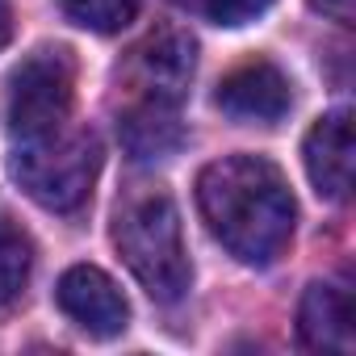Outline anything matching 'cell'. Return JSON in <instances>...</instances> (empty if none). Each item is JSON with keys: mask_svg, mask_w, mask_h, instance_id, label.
I'll list each match as a JSON object with an SVG mask.
<instances>
[{"mask_svg": "<svg viewBox=\"0 0 356 356\" xmlns=\"http://www.w3.org/2000/svg\"><path fill=\"white\" fill-rule=\"evenodd\" d=\"M197 210L210 235L243 264H273L293 239L298 206L285 176L264 155H227L202 168Z\"/></svg>", "mask_w": 356, "mask_h": 356, "instance_id": "1", "label": "cell"}, {"mask_svg": "<svg viewBox=\"0 0 356 356\" xmlns=\"http://www.w3.org/2000/svg\"><path fill=\"white\" fill-rule=\"evenodd\" d=\"M113 243L134 281L155 302H181L193 281V264L181 235V214L163 189L134 193L113 218Z\"/></svg>", "mask_w": 356, "mask_h": 356, "instance_id": "2", "label": "cell"}, {"mask_svg": "<svg viewBox=\"0 0 356 356\" xmlns=\"http://www.w3.org/2000/svg\"><path fill=\"white\" fill-rule=\"evenodd\" d=\"M13 181L51 214H76L92 197L101 172V138L84 126H59L38 138H17Z\"/></svg>", "mask_w": 356, "mask_h": 356, "instance_id": "3", "label": "cell"}, {"mask_svg": "<svg viewBox=\"0 0 356 356\" xmlns=\"http://www.w3.org/2000/svg\"><path fill=\"white\" fill-rule=\"evenodd\" d=\"M76 101V59L63 47H38L9 76L13 138H38L67 126Z\"/></svg>", "mask_w": 356, "mask_h": 356, "instance_id": "4", "label": "cell"}, {"mask_svg": "<svg viewBox=\"0 0 356 356\" xmlns=\"http://www.w3.org/2000/svg\"><path fill=\"white\" fill-rule=\"evenodd\" d=\"M193 63H197V42L185 30H155L130 51L126 80L143 92V101L176 105L193 80Z\"/></svg>", "mask_w": 356, "mask_h": 356, "instance_id": "5", "label": "cell"}, {"mask_svg": "<svg viewBox=\"0 0 356 356\" xmlns=\"http://www.w3.org/2000/svg\"><path fill=\"white\" fill-rule=\"evenodd\" d=\"M55 302L92 339H113L130 323V302L122 298L113 277L92 268V264H72L55 285Z\"/></svg>", "mask_w": 356, "mask_h": 356, "instance_id": "6", "label": "cell"}, {"mask_svg": "<svg viewBox=\"0 0 356 356\" xmlns=\"http://www.w3.org/2000/svg\"><path fill=\"white\" fill-rule=\"evenodd\" d=\"M218 109L239 118V122H281L289 113V76L268 63V59H252L243 67H235L231 76H222L218 84Z\"/></svg>", "mask_w": 356, "mask_h": 356, "instance_id": "7", "label": "cell"}, {"mask_svg": "<svg viewBox=\"0 0 356 356\" xmlns=\"http://www.w3.org/2000/svg\"><path fill=\"white\" fill-rule=\"evenodd\" d=\"M302 159L314 193L327 202H343L352 189V113H323L302 143Z\"/></svg>", "mask_w": 356, "mask_h": 356, "instance_id": "8", "label": "cell"}, {"mask_svg": "<svg viewBox=\"0 0 356 356\" xmlns=\"http://www.w3.org/2000/svg\"><path fill=\"white\" fill-rule=\"evenodd\" d=\"M298 335L310 352H335L348 356L356 348V323H352V298L339 285H310L298 306Z\"/></svg>", "mask_w": 356, "mask_h": 356, "instance_id": "9", "label": "cell"}, {"mask_svg": "<svg viewBox=\"0 0 356 356\" xmlns=\"http://www.w3.org/2000/svg\"><path fill=\"white\" fill-rule=\"evenodd\" d=\"M185 138L181 122H176V105H159V101H138L126 118H122V143L138 155V159H155L176 151Z\"/></svg>", "mask_w": 356, "mask_h": 356, "instance_id": "10", "label": "cell"}, {"mask_svg": "<svg viewBox=\"0 0 356 356\" xmlns=\"http://www.w3.org/2000/svg\"><path fill=\"white\" fill-rule=\"evenodd\" d=\"M30 268H34V248H30L26 231L13 227L9 218H0V306L22 298Z\"/></svg>", "mask_w": 356, "mask_h": 356, "instance_id": "11", "label": "cell"}, {"mask_svg": "<svg viewBox=\"0 0 356 356\" xmlns=\"http://www.w3.org/2000/svg\"><path fill=\"white\" fill-rule=\"evenodd\" d=\"M138 5L143 0H63V13L92 34H118L138 17Z\"/></svg>", "mask_w": 356, "mask_h": 356, "instance_id": "12", "label": "cell"}, {"mask_svg": "<svg viewBox=\"0 0 356 356\" xmlns=\"http://www.w3.org/2000/svg\"><path fill=\"white\" fill-rule=\"evenodd\" d=\"M172 5L193 13V17H206L214 26H248L273 5V0H172Z\"/></svg>", "mask_w": 356, "mask_h": 356, "instance_id": "13", "label": "cell"}, {"mask_svg": "<svg viewBox=\"0 0 356 356\" xmlns=\"http://www.w3.org/2000/svg\"><path fill=\"white\" fill-rule=\"evenodd\" d=\"M310 5H314L323 17H331V22H339V26H352V0H310Z\"/></svg>", "mask_w": 356, "mask_h": 356, "instance_id": "14", "label": "cell"}, {"mask_svg": "<svg viewBox=\"0 0 356 356\" xmlns=\"http://www.w3.org/2000/svg\"><path fill=\"white\" fill-rule=\"evenodd\" d=\"M13 38V9H9V0H0V51L9 47Z\"/></svg>", "mask_w": 356, "mask_h": 356, "instance_id": "15", "label": "cell"}]
</instances>
